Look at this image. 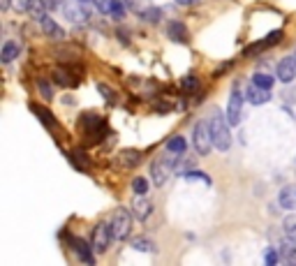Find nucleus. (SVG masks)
I'll return each mask as SVG.
<instances>
[{
    "instance_id": "obj_28",
    "label": "nucleus",
    "mask_w": 296,
    "mask_h": 266,
    "mask_svg": "<svg viewBox=\"0 0 296 266\" xmlns=\"http://www.w3.org/2000/svg\"><path fill=\"white\" fill-rule=\"evenodd\" d=\"M125 12H128V7H125V2H123V0H111V12H109V14L116 16V19H123Z\"/></svg>"
},
{
    "instance_id": "obj_37",
    "label": "nucleus",
    "mask_w": 296,
    "mask_h": 266,
    "mask_svg": "<svg viewBox=\"0 0 296 266\" xmlns=\"http://www.w3.org/2000/svg\"><path fill=\"white\" fill-rule=\"evenodd\" d=\"M12 7V0H0V9H9Z\"/></svg>"
},
{
    "instance_id": "obj_12",
    "label": "nucleus",
    "mask_w": 296,
    "mask_h": 266,
    "mask_svg": "<svg viewBox=\"0 0 296 266\" xmlns=\"http://www.w3.org/2000/svg\"><path fill=\"white\" fill-rule=\"evenodd\" d=\"M245 98L250 100L252 104H266V102L271 100V93H268V88H262V86L252 84V86H248V91H245Z\"/></svg>"
},
{
    "instance_id": "obj_11",
    "label": "nucleus",
    "mask_w": 296,
    "mask_h": 266,
    "mask_svg": "<svg viewBox=\"0 0 296 266\" xmlns=\"http://www.w3.org/2000/svg\"><path fill=\"white\" fill-rule=\"evenodd\" d=\"M132 213H134L137 220H146V218L153 213V204L144 197V195H137V199L132 201Z\"/></svg>"
},
{
    "instance_id": "obj_41",
    "label": "nucleus",
    "mask_w": 296,
    "mask_h": 266,
    "mask_svg": "<svg viewBox=\"0 0 296 266\" xmlns=\"http://www.w3.org/2000/svg\"><path fill=\"white\" fill-rule=\"evenodd\" d=\"M294 61H296V53H294Z\"/></svg>"
},
{
    "instance_id": "obj_22",
    "label": "nucleus",
    "mask_w": 296,
    "mask_h": 266,
    "mask_svg": "<svg viewBox=\"0 0 296 266\" xmlns=\"http://www.w3.org/2000/svg\"><path fill=\"white\" fill-rule=\"evenodd\" d=\"M167 151H174V153H181V155H185V151H188L185 137H171L167 141Z\"/></svg>"
},
{
    "instance_id": "obj_39",
    "label": "nucleus",
    "mask_w": 296,
    "mask_h": 266,
    "mask_svg": "<svg viewBox=\"0 0 296 266\" xmlns=\"http://www.w3.org/2000/svg\"><path fill=\"white\" fill-rule=\"evenodd\" d=\"M123 2H125V7H134L137 5V0H123Z\"/></svg>"
},
{
    "instance_id": "obj_33",
    "label": "nucleus",
    "mask_w": 296,
    "mask_h": 266,
    "mask_svg": "<svg viewBox=\"0 0 296 266\" xmlns=\"http://www.w3.org/2000/svg\"><path fill=\"white\" fill-rule=\"evenodd\" d=\"M98 91L102 93V95H104V100H106V102H109V104H114V102H116V93L111 91V88H109V86L99 84V86H98Z\"/></svg>"
},
{
    "instance_id": "obj_40",
    "label": "nucleus",
    "mask_w": 296,
    "mask_h": 266,
    "mask_svg": "<svg viewBox=\"0 0 296 266\" xmlns=\"http://www.w3.org/2000/svg\"><path fill=\"white\" fill-rule=\"evenodd\" d=\"M79 2H93V0H79Z\"/></svg>"
},
{
    "instance_id": "obj_4",
    "label": "nucleus",
    "mask_w": 296,
    "mask_h": 266,
    "mask_svg": "<svg viewBox=\"0 0 296 266\" xmlns=\"http://www.w3.org/2000/svg\"><path fill=\"white\" fill-rule=\"evenodd\" d=\"M132 218H134V213H130L128 208H116L114 211V215H111V229H114L116 241H125L130 236Z\"/></svg>"
},
{
    "instance_id": "obj_6",
    "label": "nucleus",
    "mask_w": 296,
    "mask_h": 266,
    "mask_svg": "<svg viewBox=\"0 0 296 266\" xmlns=\"http://www.w3.org/2000/svg\"><path fill=\"white\" fill-rule=\"evenodd\" d=\"M81 125H84L86 134H88L93 141H99V139L106 134V123H104V118L98 114H84L81 116Z\"/></svg>"
},
{
    "instance_id": "obj_32",
    "label": "nucleus",
    "mask_w": 296,
    "mask_h": 266,
    "mask_svg": "<svg viewBox=\"0 0 296 266\" xmlns=\"http://www.w3.org/2000/svg\"><path fill=\"white\" fill-rule=\"evenodd\" d=\"M280 39H282V31H273V33H268V35L264 37V44L266 46H275Z\"/></svg>"
},
{
    "instance_id": "obj_26",
    "label": "nucleus",
    "mask_w": 296,
    "mask_h": 266,
    "mask_svg": "<svg viewBox=\"0 0 296 266\" xmlns=\"http://www.w3.org/2000/svg\"><path fill=\"white\" fill-rule=\"evenodd\" d=\"M282 227H285V236L296 241V215H287L285 222H282Z\"/></svg>"
},
{
    "instance_id": "obj_3",
    "label": "nucleus",
    "mask_w": 296,
    "mask_h": 266,
    "mask_svg": "<svg viewBox=\"0 0 296 266\" xmlns=\"http://www.w3.org/2000/svg\"><path fill=\"white\" fill-rule=\"evenodd\" d=\"M192 144H195L199 155H204V158L211 153V148L215 146L213 144V134H211V123L199 121L195 125V130H192Z\"/></svg>"
},
{
    "instance_id": "obj_9",
    "label": "nucleus",
    "mask_w": 296,
    "mask_h": 266,
    "mask_svg": "<svg viewBox=\"0 0 296 266\" xmlns=\"http://www.w3.org/2000/svg\"><path fill=\"white\" fill-rule=\"evenodd\" d=\"M294 76H296L294 56H292V58H282V61L278 63V81H282V84H292Z\"/></svg>"
},
{
    "instance_id": "obj_2",
    "label": "nucleus",
    "mask_w": 296,
    "mask_h": 266,
    "mask_svg": "<svg viewBox=\"0 0 296 266\" xmlns=\"http://www.w3.org/2000/svg\"><path fill=\"white\" fill-rule=\"evenodd\" d=\"M171 155H164V158H160V160H153V165H151V181L155 183V185H164L169 178V174L174 171L176 167V160H178V155L181 153H174V151H169Z\"/></svg>"
},
{
    "instance_id": "obj_29",
    "label": "nucleus",
    "mask_w": 296,
    "mask_h": 266,
    "mask_svg": "<svg viewBox=\"0 0 296 266\" xmlns=\"http://www.w3.org/2000/svg\"><path fill=\"white\" fill-rule=\"evenodd\" d=\"M141 16H144L148 23H160V19H162V9L160 7H148Z\"/></svg>"
},
{
    "instance_id": "obj_34",
    "label": "nucleus",
    "mask_w": 296,
    "mask_h": 266,
    "mask_svg": "<svg viewBox=\"0 0 296 266\" xmlns=\"http://www.w3.org/2000/svg\"><path fill=\"white\" fill-rule=\"evenodd\" d=\"M93 5H95L102 14H109V12H111V0H93Z\"/></svg>"
},
{
    "instance_id": "obj_1",
    "label": "nucleus",
    "mask_w": 296,
    "mask_h": 266,
    "mask_svg": "<svg viewBox=\"0 0 296 266\" xmlns=\"http://www.w3.org/2000/svg\"><path fill=\"white\" fill-rule=\"evenodd\" d=\"M211 134H213V144L218 151H229L231 146V132H229V121L222 118V114H215L211 116Z\"/></svg>"
},
{
    "instance_id": "obj_25",
    "label": "nucleus",
    "mask_w": 296,
    "mask_h": 266,
    "mask_svg": "<svg viewBox=\"0 0 296 266\" xmlns=\"http://www.w3.org/2000/svg\"><path fill=\"white\" fill-rule=\"evenodd\" d=\"M181 88H183L185 93H195V91L199 88V76H197V74H188V76H183Z\"/></svg>"
},
{
    "instance_id": "obj_18",
    "label": "nucleus",
    "mask_w": 296,
    "mask_h": 266,
    "mask_svg": "<svg viewBox=\"0 0 296 266\" xmlns=\"http://www.w3.org/2000/svg\"><path fill=\"white\" fill-rule=\"evenodd\" d=\"M118 160H121L123 167H137L139 162L144 160V155L139 151H123L121 155H118Z\"/></svg>"
},
{
    "instance_id": "obj_15",
    "label": "nucleus",
    "mask_w": 296,
    "mask_h": 266,
    "mask_svg": "<svg viewBox=\"0 0 296 266\" xmlns=\"http://www.w3.org/2000/svg\"><path fill=\"white\" fill-rule=\"evenodd\" d=\"M46 9H51L49 5H46V0H28V14H31L35 21L44 19Z\"/></svg>"
},
{
    "instance_id": "obj_17",
    "label": "nucleus",
    "mask_w": 296,
    "mask_h": 266,
    "mask_svg": "<svg viewBox=\"0 0 296 266\" xmlns=\"http://www.w3.org/2000/svg\"><path fill=\"white\" fill-rule=\"evenodd\" d=\"M19 53H21V44H19V42H5L2 53H0V61H2V63H12L14 58H19Z\"/></svg>"
},
{
    "instance_id": "obj_24",
    "label": "nucleus",
    "mask_w": 296,
    "mask_h": 266,
    "mask_svg": "<svg viewBox=\"0 0 296 266\" xmlns=\"http://www.w3.org/2000/svg\"><path fill=\"white\" fill-rule=\"evenodd\" d=\"M132 248L139 252H158V248H155V243H153L151 238H134Z\"/></svg>"
},
{
    "instance_id": "obj_7",
    "label": "nucleus",
    "mask_w": 296,
    "mask_h": 266,
    "mask_svg": "<svg viewBox=\"0 0 296 266\" xmlns=\"http://www.w3.org/2000/svg\"><path fill=\"white\" fill-rule=\"evenodd\" d=\"M241 116H243V93L238 91V86H236L234 91H231V98H229V104H227L229 125H238V123H241Z\"/></svg>"
},
{
    "instance_id": "obj_8",
    "label": "nucleus",
    "mask_w": 296,
    "mask_h": 266,
    "mask_svg": "<svg viewBox=\"0 0 296 266\" xmlns=\"http://www.w3.org/2000/svg\"><path fill=\"white\" fill-rule=\"evenodd\" d=\"M69 245H72L74 255L81 259L84 264L95 266V255H93V245L91 243H86L84 238H79V236H72V238H69Z\"/></svg>"
},
{
    "instance_id": "obj_14",
    "label": "nucleus",
    "mask_w": 296,
    "mask_h": 266,
    "mask_svg": "<svg viewBox=\"0 0 296 266\" xmlns=\"http://www.w3.org/2000/svg\"><path fill=\"white\" fill-rule=\"evenodd\" d=\"M280 257H282V262H285V264L296 266V241L287 238V241L280 245Z\"/></svg>"
},
{
    "instance_id": "obj_20",
    "label": "nucleus",
    "mask_w": 296,
    "mask_h": 266,
    "mask_svg": "<svg viewBox=\"0 0 296 266\" xmlns=\"http://www.w3.org/2000/svg\"><path fill=\"white\" fill-rule=\"evenodd\" d=\"M31 111L37 116L39 121L44 123L46 128H53V116H51V111H49V109H44L42 104H35V102H31Z\"/></svg>"
},
{
    "instance_id": "obj_30",
    "label": "nucleus",
    "mask_w": 296,
    "mask_h": 266,
    "mask_svg": "<svg viewBox=\"0 0 296 266\" xmlns=\"http://www.w3.org/2000/svg\"><path fill=\"white\" fill-rule=\"evenodd\" d=\"M252 81H255L257 86H262V88H268V91H271V86L275 84V81H273V79H271L268 74H259V72L252 76Z\"/></svg>"
},
{
    "instance_id": "obj_23",
    "label": "nucleus",
    "mask_w": 296,
    "mask_h": 266,
    "mask_svg": "<svg viewBox=\"0 0 296 266\" xmlns=\"http://www.w3.org/2000/svg\"><path fill=\"white\" fill-rule=\"evenodd\" d=\"M65 16H67V21H72V23H84L86 21L84 7H65Z\"/></svg>"
},
{
    "instance_id": "obj_38",
    "label": "nucleus",
    "mask_w": 296,
    "mask_h": 266,
    "mask_svg": "<svg viewBox=\"0 0 296 266\" xmlns=\"http://www.w3.org/2000/svg\"><path fill=\"white\" fill-rule=\"evenodd\" d=\"M176 2H178V5H197L199 0H176Z\"/></svg>"
},
{
    "instance_id": "obj_10",
    "label": "nucleus",
    "mask_w": 296,
    "mask_h": 266,
    "mask_svg": "<svg viewBox=\"0 0 296 266\" xmlns=\"http://www.w3.org/2000/svg\"><path fill=\"white\" fill-rule=\"evenodd\" d=\"M167 37L171 39V42H176V44H185V42L190 39V35H188L185 23L171 21V23H167Z\"/></svg>"
},
{
    "instance_id": "obj_21",
    "label": "nucleus",
    "mask_w": 296,
    "mask_h": 266,
    "mask_svg": "<svg viewBox=\"0 0 296 266\" xmlns=\"http://www.w3.org/2000/svg\"><path fill=\"white\" fill-rule=\"evenodd\" d=\"M280 206L282 208H287V211H294L296 208V192L292 190V188H285V190L280 192Z\"/></svg>"
},
{
    "instance_id": "obj_16",
    "label": "nucleus",
    "mask_w": 296,
    "mask_h": 266,
    "mask_svg": "<svg viewBox=\"0 0 296 266\" xmlns=\"http://www.w3.org/2000/svg\"><path fill=\"white\" fill-rule=\"evenodd\" d=\"M67 158L79 171H88V169H91V160H88V155H86L84 151H72V153H67Z\"/></svg>"
},
{
    "instance_id": "obj_36",
    "label": "nucleus",
    "mask_w": 296,
    "mask_h": 266,
    "mask_svg": "<svg viewBox=\"0 0 296 266\" xmlns=\"http://www.w3.org/2000/svg\"><path fill=\"white\" fill-rule=\"evenodd\" d=\"M275 250H278V248H275ZM275 250H268V255H266V262H268V264H275V262H278V257H280Z\"/></svg>"
},
{
    "instance_id": "obj_13",
    "label": "nucleus",
    "mask_w": 296,
    "mask_h": 266,
    "mask_svg": "<svg viewBox=\"0 0 296 266\" xmlns=\"http://www.w3.org/2000/svg\"><path fill=\"white\" fill-rule=\"evenodd\" d=\"M39 28H42V33H44V35H49L51 39H63V37H65V31H63V28L56 21H53V19H49V16L39 19Z\"/></svg>"
},
{
    "instance_id": "obj_27",
    "label": "nucleus",
    "mask_w": 296,
    "mask_h": 266,
    "mask_svg": "<svg viewBox=\"0 0 296 266\" xmlns=\"http://www.w3.org/2000/svg\"><path fill=\"white\" fill-rule=\"evenodd\" d=\"M132 192H134V195H146V192H148V181L141 178V176L132 178Z\"/></svg>"
},
{
    "instance_id": "obj_31",
    "label": "nucleus",
    "mask_w": 296,
    "mask_h": 266,
    "mask_svg": "<svg viewBox=\"0 0 296 266\" xmlns=\"http://www.w3.org/2000/svg\"><path fill=\"white\" fill-rule=\"evenodd\" d=\"M183 178H185V181H204V183H211V178H208L204 171H185V174H183Z\"/></svg>"
},
{
    "instance_id": "obj_19",
    "label": "nucleus",
    "mask_w": 296,
    "mask_h": 266,
    "mask_svg": "<svg viewBox=\"0 0 296 266\" xmlns=\"http://www.w3.org/2000/svg\"><path fill=\"white\" fill-rule=\"evenodd\" d=\"M53 84L63 86V88H69V86L76 84V79L72 74H67L63 67H58V69H53Z\"/></svg>"
},
{
    "instance_id": "obj_35",
    "label": "nucleus",
    "mask_w": 296,
    "mask_h": 266,
    "mask_svg": "<svg viewBox=\"0 0 296 266\" xmlns=\"http://www.w3.org/2000/svg\"><path fill=\"white\" fill-rule=\"evenodd\" d=\"M37 88H39V93L44 95V100H51V86H49V81L39 79V81H37Z\"/></svg>"
},
{
    "instance_id": "obj_5",
    "label": "nucleus",
    "mask_w": 296,
    "mask_h": 266,
    "mask_svg": "<svg viewBox=\"0 0 296 266\" xmlns=\"http://www.w3.org/2000/svg\"><path fill=\"white\" fill-rule=\"evenodd\" d=\"M111 241H116L111 225L99 222L98 227L93 229V248H95V252H99V255H102V252H106L109 248H111Z\"/></svg>"
}]
</instances>
